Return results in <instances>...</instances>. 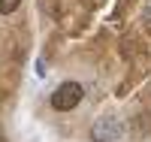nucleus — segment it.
<instances>
[{
	"instance_id": "nucleus-2",
	"label": "nucleus",
	"mask_w": 151,
	"mask_h": 142,
	"mask_svg": "<svg viewBox=\"0 0 151 142\" xmlns=\"http://www.w3.org/2000/svg\"><path fill=\"white\" fill-rule=\"evenodd\" d=\"M91 139L94 142H121L124 139L121 118H115V115H103V118H97L94 127H91Z\"/></svg>"
},
{
	"instance_id": "nucleus-3",
	"label": "nucleus",
	"mask_w": 151,
	"mask_h": 142,
	"mask_svg": "<svg viewBox=\"0 0 151 142\" xmlns=\"http://www.w3.org/2000/svg\"><path fill=\"white\" fill-rule=\"evenodd\" d=\"M21 6V0H0V15H9Z\"/></svg>"
},
{
	"instance_id": "nucleus-1",
	"label": "nucleus",
	"mask_w": 151,
	"mask_h": 142,
	"mask_svg": "<svg viewBox=\"0 0 151 142\" xmlns=\"http://www.w3.org/2000/svg\"><path fill=\"white\" fill-rule=\"evenodd\" d=\"M82 97H85V88H82L79 82H60V85L55 88V94H52V109H58V112H73V109L82 103Z\"/></svg>"
}]
</instances>
